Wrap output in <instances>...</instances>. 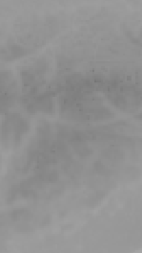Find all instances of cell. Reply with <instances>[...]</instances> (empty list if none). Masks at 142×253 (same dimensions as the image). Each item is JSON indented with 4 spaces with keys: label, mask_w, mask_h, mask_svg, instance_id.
<instances>
[{
    "label": "cell",
    "mask_w": 142,
    "mask_h": 253,
    "mask_svg": "<svg viewBox=\"0 0 142 253\" xmlns=\"http://www.w3.org/2000/svg\"><path fill=\"white\" fill-rule=\"evenodd\" d=\"M28 130L27 122L17 114H11L7 117L1 127L2 143L7 148H16L24 136V133Z\"/></svg>",
    "instance_id": "cell-1"
}]
</instances>
